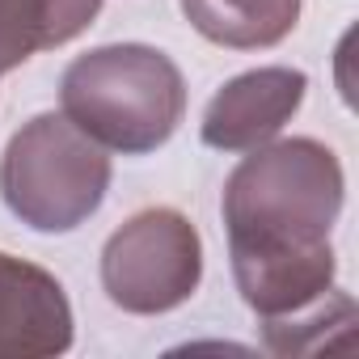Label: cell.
Masks as SVG:
<instances>
[{
	"instance_id": "1",
	"label": "cell",
	"mask_w": 359,
	"mask_h": 359,
	"mask_svg": "<svg viewBox=\"0 0 359 359\" xmlns=\"http://www.w3.org/2000/svg\"><path fill=\"white\" fill-rule=\"evenodd\" d=\"M224 229L241 300L292 317L334 287L330 229L342 212V165L321 140L258 144L224 182Z\"/></svg>"
},
{
	"instance_id": "2",
	"label": "cell",
	"mask_w": 359,
	"mask_h": 359,
	"mask_svg": "<svg viewBox=\"0 0 359 359\" xmlns=\"http://www.w3.org/2000/svg\"><path fill=\"white\" fill-rule=\"evenodd\" d=\"M64 114L102 148L123 156L156 152L182 123L187 85L177 64L144 43H114L76 55L60 76Z\"/></svg>"
},
{
	"instance_id": "3",
	"label": "cell",
	"mask_w": 359,
	"mask_h": 359,
	"mask_svg": "<svg viewBox=\"0 0 359 359\" xmlns=\"http://www.w3.org/2000/svg\"><path fill=\"white\" fill-rule=\"evenodd\" d=\"M110 187V156L68 114H39L0 156V199L34 233H72Z\"/></svg>"
},
{
	"instance_id": "4",
	"label": "cell",
	"mask_w": 359,
	"mask_h": 359,
	"mask_svg": "<svg viewBox=\"0 0 359 359\" xmlns=\"http://www.w3.org/2000/svg\"><path fill=\"white\" fill-rule=\"evenodd\" d=\"M203 279V245L195 224L173 208L135 212L102 250V287L110 304L156 317L187 304Z\"/></svg>"
},
{
	"instance_id": "5",
	"label": "cell",
	"mask_w": 359,
	"mask_h": 359,
	"mask_svg": "<svg viewBox=\"0 0 359 359\" xmlns=\"http://www.w3.org/2000/svg\"><path fill=\"white\" fill-rule=\"evenodd\" d=\"M309 76L300 68H254L233 76L203 110V144L220 152H250L275 140L300 110Z\"/></svg>"
},
{
	"instance_id": "6",
	"label": "cell",
	"mask_w": 359,
	"mask_h": 359,
	"mask_svg": "<svg viewBox=\"0 0 359 359\" xmlns=\"http://www.w3.org/2000/svg\"><path fill=\"white\" fill-rule=\"evenodd\" d=\"M72 346V304L60 279L0 254V359H47Z\"/></svg>"
},
{
	"instance_id": "7",
	"label": "cell",
	"mask_w": 359,
	"mask_h": 359,
	"mask_svg": "<svg viewBox=\"0 0 359 359\" xmlns=\"http://www.w3.org/2000/svg\"><path fill=\"white\" fill-rule=\"evenodd\" d=\"M102 0H0V76L93 26Z\"/></svg>"
},
{
	"instance_id": "8",
	"label": "cell",
	"mask_w": 359,
	"mask_h": 359,
	"mask_svg": "<svg viewBox=\"0 0 359 359\" xmlns=\"http://www.w3.org/2000/svg\"><path fill=\"white\" fill-rule=\"evenodd\" d=\"M177 5L208 43L233 51L275 47L300 22V0H177Z\"/></svg>"
},
{
	"instance_id": "9",
	"label": "cell",
	"mask_w": 359,
	"mask_h": 359,
	"mask_svg": "<svg viewBox=\"0 0 359 359\" xmlns=\"http://www.w3.org/2000/svg\"><path fill=\"white\" fill-rule=\"evenodd\" d=\"M351 330H355V300L330 287L317 304L292 317L262 321V342L275 355H313L330 346H351Z\"/></svg>"
}]
</instances>
